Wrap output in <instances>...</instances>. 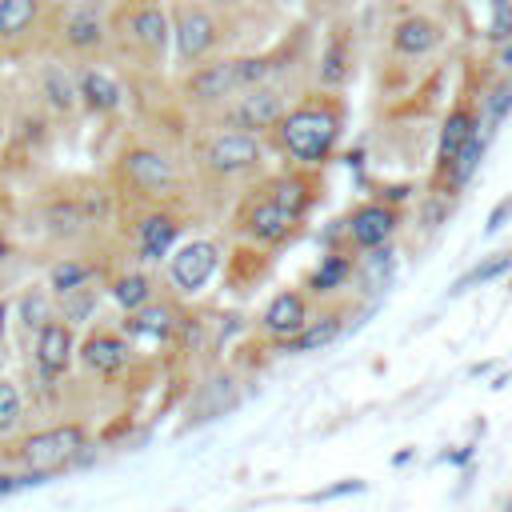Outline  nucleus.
<instances>
[{"label":"nucleus","instance_id":"nucleus-35","mask_svg":"<svg viewBox=\"0 0 512 512\" xmlns=\"http://www.w3.org/2000/svg\"><path fill=\"white\" fill-rule=\"evenodd\" d=\"M232 68H236V92L240 88H252V84H264L272 72H276V64H272V56H232Z\"/></svg>","mask_w":512,"mask_h":512},{"label":"nucleus","instance_id":"nucleus-43","mask_svg":"<svg viewBox=\"0 0 512 512\" xmlns=\"http://www.w3.org/2000/svg\"><path fill=\"white\" fill-rule=\"evenodd\" d=\"M76 4H84V8H96V12H104V16H112L124 0H76Z\"/></svg>","mask_w":512,"mask_h":512},{"label":"nucleus","instance_id":"nucleus-23","mask_svg":"<svg viewBox=\"0 0 512 512\" xmlns=\"http://www.w3.org/2000/svg\"><path fill=\"white\" fill-rule=\"evenodd\" d=\"M124 332L128 336H140V340H168L176 332V312L168 304L148 300L144 308H136V312L124 316Z\"/></svg>","mask_w":512,"mask_h":512},{"label":"nucleus","instance_id":"nucleus-1","mask_svg":"<svg viewBox=\"0 0 512 512\" xmlns=\"http://www.w3.org/2000/svg\"><path fill=\"white\" fill-rule=\"evenodd\" d=\"M276 140L280 148L300 164V168H320L332 160L340 132H344V104L332 92H316L304 96L300 104L284 108V116L276 120Z\"/></svg>","mask_w":512,"mask_h":512},{"label":"nucleus","instance_id":"nucleus-20","mask_svg":"<svg viewBox=\"0 0 512 512\" xmlns=\"http://www.w3.org/2000/svg\"><path fill=\"white\" fill-rule=\"evenodd\" d=\"M44 20V0H0V44H24Z\"/></svg>","mask_w":512,"mask_h":512},{"label":"nucleus","instance_id":"nucleus-47","mask_svg":"<svg viewBox=\"0 0 512 512\" xmlns=\"http://www.w3.org/2000/svg\"><path fill=\"white\" fill-rule=\"evenodd\" d=\"M488 372H492V360H480V364L468 368V376H488Z\"/></svg>","mask_w":512,"mask_h":512},{"label":"nucleus","instance_id":"nucleus-22","mask_svg":"<svg viewBox=\"0 0 512 512\" xmlns=\"http://www.w3.org/2000/svg\"><path fill=\"white\" fill-rule=\"evenodd\" d=\"M476 128H480V116H476L468 104H460V108L448 112V120H444V128H440V140H436V164H440V176L448 172L452 156L460 152V144H464Z\"/></svg>","mask_w":512,"mask_h":512},{"label":"nucleus","instance_id":"nucleus-49","mask_svg":"<svg viewBox=\"0 0 512 512\" xmlns=\"http://www.w3.org/2000/svg\"><path fill=\"white\" fill-rule=\"evenodd\" d=\"M204 4H220L224 8V4H240V0H204Z\"/></svg>","mask_w":512,"mask_h":512},{"label":"nucleus","instance_id":"nucleus-39","mask_svg":"<svg viewBox=\"0 0 512 512\" xmlns=\"http://www.w3.org/2000/svg\"><path fill=\"white\" fill-rule=\"evenodd\" d=\"M512 36V0H492V24H488V40H508Z\"/></svg>","mask_w":512,"mask_h":512},{"label":"nucleus","instance_id":"nucleus-29","mask_svg":"<svg viewBox=\"0 0 512 512\" xmlns=\"http://www.w3.org/2000/svg\"><path fill=\"white\" fill-rule=\"evenodd\" d=\"M112 300L124 308V312H136V308H144L148 300H152V280L144 276V272H124V276H116L112 280Z\"/></svg>","mask_w":512,"mask_h":512},{"label":"nucleus","instance_id":"nucleus-32","mask_svg":"<svg viewBox=\"0 0 512 512\" xmlns=\"http://www.w3.org/2000/svg\"><path fill=\"white\" fill-rule=\"evenodd\" d=\"M272 196H276L288 212H296L300 220H304V212L312 208V184H308L304 176H284V180H276V184H272Z\"/></svg>","mask_w":512,"mask_h":512},{"label":"nucleus","instance_id":"nucleus-27","mask_svg":"<svg viewBox=\"0 0 512 512\" xmlns=\"http://www.w3.org/2000/svg\"><path fill=\"white\" fill-rule=\"evenodd\" d=\"M340 316L336 312H328V316H320L316 324H304L300 332H292L288 340H284V352H316V348H324V344H332L336 336H340Z\"/></svg>","mask_w":512,"mask_h":512},{"label":"nucleus","instance_id":"nucleus-31","mask_svg":"<svg viewBox=\"0 0 512 512\" xmlns=\"http://www.w3.org/2000/svg\"><path fill=\"white\" fill-rule=\"evenodd\" d=\"M24 424V392L12 376H0V440Z\"/></svg>","mask_w":512,"mask_h":512},{"label":"nucleus","instance_id":"nucleus-44","mask_svg":"<svg viewBox=\"0 0 512 512\" xmlns=\"http://www.w3.org/2000/svg\"><path fill=\"white\" fill-rule=\"evenodd\" d=\"M500 68H504V76H512V36H508L504 48H500Z\"/></svg>","mask_w":512,"mask_h":512},{"label":"nucleus","instance_id":"nucleus-48","mask_svg":"<svg viewBox=\"0 0 512 512\" xmlns=\"http://www.w3.org/2000/svg\"><path fill=\"white\" fill-rule=\"evenodd\" d=\"M8 252H12V244H8V236H4V228H0V264L8 260Z\"/></svg>","mask_w":512,"mask_h":512},{"label":"nucleus","instance_id":"nucleus-7","mask_svg":"<svg viewBox=\"0 0 512 512\" xmlns=\"http://www.w3.org/2000/svg\"><path fill=\"white\" fill-rule=\"evenodd\" d=\"M180 96L196 108H212V104H224L228 96H236V68H232V56H220V60H200L192 68H184V80H180Z\"/></svg>","mask_w":512,"mask_h":512},{"label":"nucleus","instance_id":"nucleus-37","mask_svg":"<svg viewBox=\"0 0 512 512\" xmlns=\"http://www.w3.org/2000/svg\"><path fill=\"white\" fill-rule=\"evenodd\" d=\"M484 108H488V124H504V116L512 112V76H504V80L484 96Z\"/></svg>","mask_w":512,"mask_h":512},{"label":"nucleus","instance_id":"nucleus-15","mask_svg":"<svg viewBox=\"0 0 512 512\" xmlns=\"http://www.w3.org/2000/svg\"><path fill=\"white\" fill-rule=\"evenodd\" d=\"M296 224H300V216L288 212L272 192L260 196V200H252L248 212H244V220H240V228H244L256 244H284V240L296 232Z\"/></svg>","mask_w":512,"mask_h":512},{"label":"nucleus","instance_id":"nucleus-38","mask_svg":"<svg viewBox=\"0 0 512 512\" xmlns=\"http://www.w3.org/2000/svg\"><path fill=\"white\" fill-rule=\"evenodd\" d=\"M368 484L360 480V476H352V480H336V484H328V488H320V492H308L304 500L308 504H324V500H340V496H356V492H364Z\"/></svg>","mask_w":512,"mask_h":512},{"label":"nucleus","instance_id":"nucleus-26","mask_svg":"<svg viewBox=\"0 0 512 512\" xmlns=\"http://www.w3.org/2000/svg\"><path fill=\"white\" fill-rule=\"evenodd\" d=\"M484 148H488V136L476 128L464 144H460V152L452 156V164H448V188H464L472 176H476V168H480V160H484Z\"/></svg>","mask_w":512,"mask_h":512},{"label":"nucleus","instance_id":"nucleus-42","mask_svg":"<svg viewBox=\"0 0 512 512\" xmlns=\"http://www.w3.org/2000/svg\"><path fill=\"white\" fill-rule=\"evenodd\" d=\"M448 208H452L448 200H432V204L424 208V228H436V224H440V216H444Z\"/></svg>","mask_w":512,"mask_h":512},{"label":"nucleus","instance_id":"nucleus-14","mask_svg":"<svg viewBox=\"0 0 512 512\" xmlns=\"http://www.w3.org/2000/svg\"><path fill=\"white\" fill-rule=\"evenodd\" d=\"M388 44H392L396 56L420 60V56H428V52H436L444 44V24L436 16H428V12H408V16H400L392 24Z\"/></svg>","mask_w":512,"mask_h":512},{"label":"nucleus","instance_id":"nucleus-16","mask_svg":"<svg viewBox=\"0 0 512 512\" xmlns=\"http://www.w3.org/2000/svg\"><path fill=\"white\" fill-rule=\"evenodd\" d=\"M352 80V36L348 28H336L328 32L324 48H320V64H316V84L324 92H336Z\"/></svg>","mask_w":512,"mask_h":512},{"label":"nucleus","instance_id":"nucleus-40","mask_svg":"<svg viewBox=\"0 0 512 512\" xmlns=\"http://www.w3.org/2000/svg\"><path fill=\"white\" fill-rule=\"evenodd\" d=\"M508 220H512V196H504V200H500V204L488 212V224H484V232H488V236H496V232H500Z\"/></svg>","mask_w":512,"mask_h":512},{"label":"nucleus","instance_id":"nucleus-8","mask_svg":"<svg viewBox=\"0 0 512 512\" xmlns=\"http://www.w3.org/2000/svg\"><path fill=\"white\" fill-rule=\"evenodd\" d=\"M284 108H288L284 92H280V88H272V84L264 80V84L240 88L236 104L228 108V120H232V128H240V132H252V136H260V132L276 128V120L284 116Z\"/></svg>","mask_w":512,"mask_h":512},{"label":"nucleus","instance_id":"nucleus-11","mask_svg":"<svg viewBox=\"0 0 512 512\" xmlns=\"http://www.w3.org/2000/svg\"><path fill=\"white\" fill-rule=\"evenodd\" d=\"M396 228H400V212H396V204H388V200H368V204H360V208L344 220L348 244H356V248H364V252L388 244V240L396 236Z\"/></svg>","mask_w":512,"mask_h":512},{"label":"nucleus","instance_id":"nucleus-34","mask_svg":"<svg viewBox=\"0 0 512 512\" xmlns=\"http://www.w3.org/2000/svg\"><path fill=\"white\" fill-rule=\"evenodd\" d=\"M96 300H100V292H96L92 284H84V288L60 296V320H64V324H84V320L96 312Z\"/></svg>","mask_w":512,"mask_h":512},{"label":"nucleus","instance_id":"nucleus-33","mask_svg":"<svg viewBox=\"0 0 512 512\" xmlns=\"http://www.w3.org/2000/svg\"><path fill=\"white\" fill-rule=\"evenodd\" d=\"M512 268V248L508 252H496V256H488V260H480L472 272H464L456 284H452V296L456 292H464V288H472V284H488V280H496V276H504Z\"/></svg>","mask_w":512,"mask_h":512},{"label":"nucleus","instance_id":"nucleus-36","mask_svg":"<svg viewBox=\"0 0 512 512\" xmlns=\"http://www.w3.org/2000/svg\"><path fill=\"white\" fill-rule=\"evenodd\" d=\"M392 268H396V252H392L388 244L368 248V260H364V280H368V288H372V292H376L380 284H388Z\"/></svg>","mask_w":512,"mask_h":512},{"label":"nucleus","instance_id":"nucleus-45","mask_svg":"<svg viewBox=\"0 0 512 512\" xmlns=\"http://www.w3.org/2000/svg\"><path fill=\"white\" fill-rule=\"evenodd\" d=\"M412 456H416V448H400V452L392 456V464H396V468H404V464H408Z\"/></svg>","mask_w":512,"mask_h":512},{"label":"nucleus","instance_id":"nucleus-13","mask_svg":"<svg viewBox=\"0 0 512 512\" xmlns=\"http://www.w3.org/2000/svg\"><path fill=\"white\" fill-rule=\"evenodd\" d=\"M72 352H76V336H72V324H64L60 316H52L40 332H36V344H32V356H36V372L40 380H60L72 364Z\"/></svg>","mask_w":512,"mask_h":512},{"label":"nucleus","instance_id":"nucleus-5","mask_svg":"<svg viewBox=\"0 0 512 512\" xmlns=\"http://www.w3.org/2000/svg\"><path fill=\"white\" fill-rule=\"evenodd\" d=\"M56 44L68 52V56H80V60H96L100 52H108L112 44V24L104 12L96 8H84L76 0H64L60 12H56Z\"/></svg>","mask_w":512,"mask_h":512},{"label":"nucleus","instance_id":"nucleus-6","mask_svg":"<svg viewBox=\"0 0 512 512\" xmlns=\"http://www.w3.org/2000/svg\"><path fill=\"white\" fill-rule=\"evenodd\" d=\"M120 172H124L128 188H136L140 196H156L160 200V196H168L176 188V164L160 148H148V144L124 148Z\"/></svg>","mask_w":512,"mask_h":512},{"label":"nucleus","instance_id":"nucleus-3","mask_svg":"<svg viewBox=\"0 0 512 512\" xmlns=\"http://www.w3.org/2000/svg\"><path fill=\"white\" fill-rule=\"evenodd\" d=\"M112 40L132 48L144 64H164L172 52V28H168V8L160 0H124L112 16Z\"/></svg>","mask_w":512,"mask_h":512},{"label":"nucleus","instance_id":"nucleus-41","mask_svg":"<svg viewBox=\"0 0 512 512\" xmlns=\"http://www.w3.org/2000/svg\"><path fill=\"white\" fill-rule=\"evenodd\" d=\"M472 456H476V444H460V448H452V452H440L436 460H440V464H456V468H468V464H472Z\"/></svg>","mask_w":512,"mask_h":512},{"label":"nucleus","instance_id":"nucleus-25","mask_svg":"<svg viewBox=\"0 0 512 512\" xmlns=\"http://www.w3.org/2000/svg\"><path fill=\"white\" fill-rule=\"evenodd\" d=\"M92 224V208L84 200H56L44 208V228L52 236H80Z\"/></svg>","mask_w":512,"mask_h":512},{"label":"nucleus","instance_id":"nucleus-9","mask_svg":"<svg viewBox=\"0 0 512 512\" xmlns=\"http://www.w3.org/2000/svg\"><path fill=\"white\" fill-rule=\"evenodd\" d=\"M260 164V136L240 132V128H220L204 144V168L216 176H240Z\"/></svg>","mask_w":512,"mask_h":512},{"label":"nucleus","instance_id":"nucleus-21","mask_svg":"<svg viewBox=\"0 0 512 512\" xmlns=\"http://www.w3.org/2000/svg\"><path fill=\"white\" fill-rule=\"evenodd\" d=\"M36 80H40V96H44L48 108H56V112H72L76 108V72L68 64L44 60Z\"/></svg>","mask_w":512,"mask_h":512},{"label":"nucleus","instance_id":"nucleus-46","mask_svg":"<svg viewBox=\"0 0 512 512\" xmlns=\"http://www.w3.org/2000/svg\"><path fill=\"white\" fill-rule=\"evenodd\" d=\"M8 316H12V304H8V300H0V336L8 332Z\"/></svg>","mask_w":512,"mask_h":512},{"label":"nucleus","instance_id":"nucleus-17","mask_svg":"<svg viewBox=\"0 0 512 512\" xmlns=\"http://www.w3.org/2000/svg\"><path fill=\"white\" fill-rule=\"evenodd\" d=\"M176 236H180V220L172 212H148L140 220V228H136V256L144 264H156V260H164L172 252Z\"/></svg>","mask_w":512,"mask_h":512},{"label":"nucleus","instance_id":"nucleus-30","mask_svg":"<svg viewBox=\"0 0 512 512\" xmlns=\"http://www.w3.org/2000/svg\"><path fill=\"white\" fill-rule=\"evenodd\" d=\"M348 276H352V256L328 252V256H320V268L312 272L308 288H312V292H332V288H340Z\"/></svg>","mask_w":512,"mask_h":512},{"label":"nucleus","instance_id":"nucleus-19","mask_svg":"<svg viewBox=\"0 0 512 512\" xmlns=\"http://www.w3.org/2000/svg\"><path fill=\"white\" fill-rule=\"evenodd\" d=\"M128 340L120 336V332H92V336H84V344H80V360L92 368V372H100V376H116L124 364H128Z\"/></svg>","mask_w":512,"mask_h":512},{"label":"nucleus","instance_id":"nucleus-10","mask_svg":"<svg viewBox=\"0 0 512 512\" xmlns=\"http://www.w3.org/2000/svg\"><path fill=\"white\" fill-rule=\"evenodd\" d=\"M216 264H220V248H216L212 240H188V244H180V248L168 256V280H172L184 296H196V292L212 280Z\"/></svg>","mask_w":512,"mask_h":512},{"label":"nucleus","instance_id":"nucleus-4","mask_svg":"<svg viewBox=\"0 0 512 512\" xmlns=\"http://www.w3.org/2000/svg\"><path fill=\"white\" fill-rule=\"evenodd\" d=\"M168 28H172V56L180 68L208 60L224 40V24L204 0H172Z\"/></svg>","mask_w":512,"mask_h":512},{"label":"nucleus","instance_id":"nucleus-24","mask_svg":"<svg viewBox=\"0 0 512 512\" xmlns=\"http://www.w3.org/2000/svg\"><path fill=\"white\" fill-rule=\"evenodd\" d=\"M52 316H56L52 292H48L44 284H28V288L20 292V300H16V324H20V332L36 336Z\"/></svg>","mask_w":512,"mask_h":512},{"label":"nucleus","instance_id":"nucleus-18","mask_svg":"<svg viewBox=\"0 0 512 512\" xmlns=\"http://www.w3.org/2000/svg\"><path fill=\"white\" fill-rule=\"evenodd\" d=\"M260 324H264V332H268V336L288 340L292 332H300V328L308 324V304H304V296H300V292H292V288L276 292V296L268 300V308H264Z\"/></svg>","mask_w":512,"mask_h":512},{"label":"nucleus","instance_id":"nucleus-12","mask_svg":"<svg viewBox=\"0 0 512 512\" xmlns=\"http://www.w3.org/2000/svg\"><path fill=\"white\" fill-rule=\"evenodd\" d=\"M76 104L88 108V112H96V116H112L124 104V88H120V80L104 64L84 60L76 68Z\"/></svg>","mask_w":512,"mask_h":512},{"label":"nucleus","instance_id":"nucleus-28","mask_svg":"<svg viewBox=\"0 0 512 512\" xmlns=\"http://www.w3.org/2000/svg\"><path fill=\"white\" fill-rule=\"evenodd\" d=\"M92 264H84V260H72V256H64V260H56L52 268H48V292L60 300V296H68V292H76V288H84V284H92Z\"/></svg>","mask_w":512,"mask_h":512},{"label":"nucleus","instance_id":"nucleus-2","mask_svg":"<svg viewBox=\"0 0 512 512\" xmlns=\"http://www.w3.org/2000/svg\"><path fill=\"white\" fill-rule=\"evenodd\" d=\"M88 448V432L84 424H52V428H40V432H28L20 436L12 448H8V464L28 472L36 484L80 464Z\"/></svg>","mask_w":512,"mask_h":512}]
</instances>
